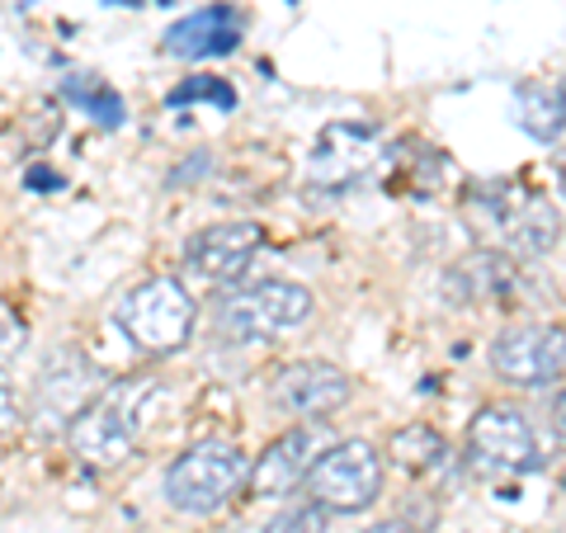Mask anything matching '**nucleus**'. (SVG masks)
Here are the masks:
<instances>
[{"label": "nucleus", "mask_w": 566, "mask_h": 533, "mask_svg": "<svg viewBox=\"0 0 566 533\" xmlns=\"http://www.w3.org/2000/svg\"><path fill=\"white\" fill-rule=\"evenodd\" d=\"M156 401H161V383L156 378H118L109 387H99L66 425L71 453L99 472L123 468L137 453L142 430L151 425Z\"/></svg>", "instance_id": "f257e3e1"}, {"label": "nucleus", "mask_w": 566, "mask_h": 533, "mask_svg": "<svg viewBox=\"0 0 566 533\" xmlns=\"http://www.w3.org/2000/svg\"><path fill=\"white\" fill-rule=\"evenodd\" d=\"M118 331L128 335V345L142 354H175L189 345L193 322H199V302L185 289V279L175 274H151L137 289H128L114 307Z\"/></svg>", "instance_id": "f03ea898"}, {"label": "nucleus", "mask_w": 566, "mask_h": 533, "mask_svg": "<svg viewBox=\"0 0 566 533\" xmlns=\"http://www.w3.org/2000/svg\"><path fill=\"white\" fill-rule=\"evenodd\" d=\"M251 482V458L232 439H199L166 468V501L180 514H218Z\"/></svg>", "instance_id": "7ed1b4c3"}, {"label": "nucleus", "mask_w": 566, "mask_h": 533, "mask_svg": "<svg viewBox=\"0 0 566 533\" xmlns=\"http://www.w3.org/2000/svg\"><path fill=\"white\" fill-rule=\"evenodd\" d=\"M312 312H316V297L307 283L260 279V283H245V289H232L218 302V331L232 345H264L283 331L307 326Z\"/></svg>", "instance_id": "20e7f679"}, {"label": "nucleus", "mask_w": 566, "mask_h": 533, "mask_svg": "<svg viewBox=\"0 0 566 533\" xmlns=\"http://www.w3.org/2000/svg\"><path fill=\"white\" fill-rule=\"evenodd\" d=\"M312 505L326 514H359L382 495V453L368 439H340L316 453V463L303 477Z\"/></svg>", "instance_id": "39448f33"}, {"label": "nucleus", "mask_w": 566, "mask_h": 533, "mask_svg": "<svg viewBox=\"0 0 566 533\" xmlns=\"http://www.w3.org/2000/svg\"><path fill=\"white\" fill-rule=\"evenodd\" d=\"M491 373L510 387H547L566 378V331L547 322L505 326L491 341Z\"/></svg>", "instance_id": "423d86ee"}, {"label": "nucleus", "mask_w": 566, "mask_h": 533, "mask_svg": "<svg viewBox=\"0 0 566 533\" xmlns=\"http://www.w3.org/2000/svg\"><path fill=\"white\" fill-rule=\"evenodd\" d=\"M468 463L476 472H534L538 435L515 406H482L468 425Z\"/></svg>", "instance_id": "0eeeda50"}, {"label": "nucleus", "mask_w": 566, "mask_h": 533, "mask_svg": "<svg viewBox=\"0 0 566 533\" xmlns=\"http://www.w3.org/2000/svg\"><path fill=\"white\" fill-rule=\"evenodd\" d=\"M349 397H354L349 373L326 359H293V364L274 368V378H270V401L307 425H322L326 416L340 411Z\"/></svg>", "instance_id": "6e6552de"}, {"label": "nucleus", "mask_w": 566, "mask_h": 533, "mask_svg": "<svg viewBox=\"0 0 566 533\" xmlns=\"http://www.w3.org/2000/svg\"><path fill=\"white\" fill-rule=\"evenodd\" d=\"M264 251V227L255 222H218L193 232L185 245V270L208 283V289H227V283L245 279V270Z\"/></svg>", "instance_id": "1a4fd4ad"}, {"label": "nucleus", "mask_w": 566, "mask_h": 533, "mask_svg": "<svg viewBox=\"0 0 566 533\" xmlns=\"http://www.w3.org/2000/svg\"><path fill=\"white\" fill-rule=\"evenodd\" d=\"M322 449H326V435L316 430V425H303V430L279 435L260 458H251V482H245V491H251V495H264V501L297 491V487H303V477H307V468L316 463V453H322Z\"/></svg>", "instance_id": "9d476101"}, {"label": "nucleus", "mask_w": 566, "mask_h": 533, "mask_svg": "<svg viewBox=\"0 0 566 533\" xmlns=\"http://www.w3.org/2000/svg\"><path fill=\"white\" fill-rule=\"evenodd\" d=\"M378 161V133L368 123H331L316 137L312 151V180L326 189H345Z\"/></svg>", "instance_id": "9b49d317"}, {"label": "nucleus", "mask_w": 566, "mask_h": 533, "mask_svg": "<svg viewBox=\"0 0 566 533\" xmlns=\"http://www.w3.org/2000/svg\"><path fill=\"white\" fill-rule=\"evenodd\" d=\"M241 39H245L241 10L237 6H208V10H193L166 29V52L170 58H185V62H208V58L237 52Z\"/></svg>", "instance_id": "f8f14e48"}, {"label": "nucleus", "mask_w": 566, "mask_h": 533, "mask_svg": "<svg viewBox=\"0 0 566 533\" xmlns=\"http://www.w3.org/2000/svg\"><path fill=\"white\" fill-rule=\"evenodd\" d=\"M95 393H99V368L85 359V354L62 349V354H52L43 378H39V416L71 425V416H76Z\"/></svg>", "instance_id": "ddd939ff"}, {"label": "nucleus", "mask_w": 566, "mask_h": 533, "mask_svg": "<svg viewBox=\"0 0 566 533\" xmlns=\"http://www.w3.org/2000/svg\"><path fill=\"white\" fill-rule=\"evenodd\" d=\"M501 222H505V237L515 251L524 255H547L562 237V218L557 208L547 199H534V194H524L515 208H501Z\"/></svg>", "instance_id": "4468645a"}, {"label": "nucleus", "mask_w": 566, "mask_h": 533, "mask_svg": "<svg viewBox=\"0 0 566 533\" xmlns=\"http://www.w3.org/2000/svg\"><path fill=\"white\" fill-rule=\"evenodd\" d=\"M387 453H392V463L416 472V477H439L449 463H453V449L449 439L434 430V425H406L387 439Z\"/></svg>", "instance_id": "2eb2a0df"}, {"label": "nucleus", "mask_w": 566, "mask_h": 533, "mask_svg": "<svg viewBox=\"0 0 566 533\" xmlns=\"http://www.w3.org/2000/svg\"><path fill=\"white\" fill-rule=\"evenodd\" d=\"M515 123L538 142L562 137V128H566V91L562 85L524 81L515 91Z\"/></svg>", "instance_id": "dca6fc26"}, {"label": "nucleus", "mask_w": 566, "mask_h": 533, "mask_svg": "<svg viewBox=\"0 0 566 533\" xmlns=\"http://www.w3.org/2000/svg\"><path fill=\"white\" fill-rule=\"evenodd\" d=\"M453 279H468V302H482V297H495L505 289H515V260L510 255H495V251H476L468 255L463 264L453 270Z\"/></svg>", "instance_id": "f3484780"}, {"label": "nucleus", "mask_w": 566, "mask_h": 533, "mask_svg": "<svg viewBox=\"0 0 566 533\" xmlns=\"http://www.w3.org/2000/svg\"><path fill=\"white\" fill-rule=\"evenodd\" d=\"M62 95L71 104H81V109H91V118H99L104 128H118V123H123V100L114 91H104L95 76H71Z\"/></svg>", "instance_id": "a211bd4d"}, {"label": "nucleus", "mask_w": 566, "mask_h": 533, "mask_svg": "<svg viewBox=\"0 0 566 533\" xmlns=\"http://www.w3.org/2000/svg\"><path fill=\"white\" fill-rule=\"evenodd\" d=\"M189 100H212L222 114H232V109H237V91H232V85H227L222 76H189L185 85H175V91L166 95L170 109H185Z\"/></svg>", "instance_id": "6ab92c4d"}, {"label": "nucleus", "mask_w": 566, "mask_h": 533, "mask_svg": "<svg viewBox=\"0 0 566 533\" xmlns=\"http://www.w3.org/2000/svg\"><path fill=\"white\" fill-rule=\"evenodd\" d=\"M14 425H20V397H14V387H10L6 373H0V435L14 430Z\"/></svg>", "instance_id": "aec40b11"}, {"label": "nucleus", "mask_w": 566, "mask_h": 533, "mask_svg": "<svg viewBox=\"0 0 566 533\" xmlns=\"http://www.w3.org/2000/svg\"><path fill=\"white\" fill-rule=\"evenodd\" d=\"M553 425H557V435L566 439V383H562V393H557V401H553Z\"/></svg>", "instance_id": "412c9836"}, {"label": "nucleus", "mask_w": 566, "mask_h": 533, "mask_svg": "<svg viewBox=\"0 0 566 533\" xmlns=\"http://www.w3.org/2000/svg\"><path fill=\"white\" fill-rule=\"evenodd\" d=\"M14 345H20V331L0 322V359H6V354H14Z\"/></svg>", "instance_id": "4be33fe9"}, {"label": "nucleus", "mask_w": 566, "mask_h": 533, "mask_svg": "<svg viewBox=\"0 0 566 533\" xmlns=\"http://www.w3.org/2000/svg\"><path fill=\"white\" fill-rule=\"evenodd\" d=\"M364 533H411V529L397 524V520H387V524H374V529H364Z\"/></svg>", "instance_id": "5701e85b"}, {"label": "nucleus", "mask_w": 566, "mask_h": 533, "mask_svg": "<svg viewBox=\"0 0 566 533\" xmlns=\"http://www.w3.org/2000/svg\"><path fill=\"white\" fill-rule=\"evenodd\" d=\"M104 6H137V0H104Z\"/></svg>", "instance_id": "b1692460"}, {"label": "nucleus", "mask_w": 566, "mask_h": 533, "mask_svg": "<svg viewBox=\"0 0 566 533\" xmlns=\"http://www.w3.org/2000/svg\"><path fill=\"white\" fill-rule=\"evenodd\" d=\"M557 185H562V194H566V166H562V175H557Z\"/></svg>", "instance_id": "393cba45"}, {"label": "nucleus", "mask_w": 566, "mask_h": 533, "mask_svg": "<svg viewBox=\"0 0 566 533\" xmlns=\"http://www.w3.org/2000/svg\"><path fill=\"white\" fill-rule=\"evenodd\" d=\"M562 91H566V85H562Z\"/></svg>", "instance_id": "a878e982"}]
</instances>
